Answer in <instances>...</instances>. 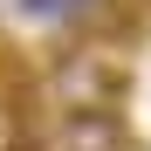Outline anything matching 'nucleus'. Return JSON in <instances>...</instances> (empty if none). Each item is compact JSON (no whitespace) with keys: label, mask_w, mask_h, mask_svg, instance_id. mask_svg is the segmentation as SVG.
Segmentation results:
<instances>
[{"label":"nucleus","mask_w":151,"mask_h":151,"mask_svg":"<svg viewBox=\"0 0 151 151\" xmlns=\"http://www.w3.org/2000/svg\"><path fill=\"white\" fill-rule=\"evenodd\" d=\"M117 89H124V69H117L110 55H96V48H76V55L55 62V96H62V110H110Z\"/></svg>","instance_id":"f257e3e1"},{"label":"nucleus","mask_w":151,"mask_h":151,"mask_svg":"<svg viewBox=\"0 0 151 151\" xmlns=\"http://www.w3.org/2000/svg\"><path fill=\"white\" fill-rule=\"evenodd\" d=\"M55 151H124V117L117 110H62Z\"/></svg>","instance_id":"f03ea898"},{"label":"nucleus","mask_w":151,"mask_h":151,"mask_svg":"<svg viewBox=\"0 0 151 151\" xmlns=\"http://www.w3.org/2000/svg\"><path fill=\"white\" fill-rule=\"evenodd\" d=\"M14 7L28 14V21H55V14H62V0H14Z\"/></svg>","instance_id":"7ed1b4c3"},{"label":"nucleus","mask_w":151,"mask_h":151,"mask_svg":"<svg viewBox=\"0 0 151 151\" xmlns=\"http://www.w3.org/2000/svg\"><path fill=\"white\" fill-rule=\"evenodd\" d=\"M83 7H89V0H62V14H83Z\"/></svg>","instance_id":"20e7f679"}]
</instances>
